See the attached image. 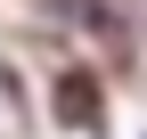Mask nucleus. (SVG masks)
I'll return each instance as SVG.
<instances>
[{
	"label": "nucleus",
	"instance_id": "obj_1",
	"mask_svg": "<svg viewBox=\"0 0 147 139\" xmlns=\"http://www.w3.org/2000/svg\"><path fill=\"white\" fill-rule=\"evenodd\" d=\"M57 115H65V123H98V90H90V74H65V82H57Z\"/></svg>",
	"mask_w": 147,
	"mask_h": 139
}]
</instances>
